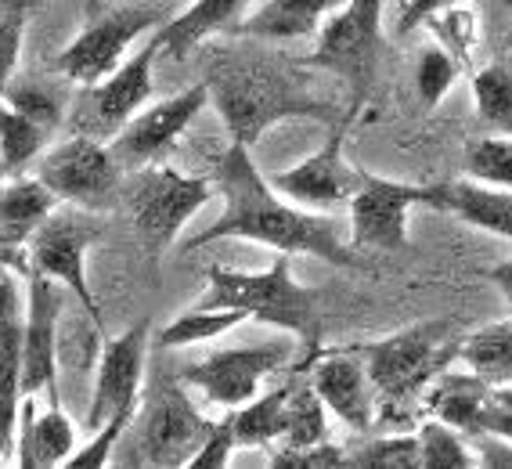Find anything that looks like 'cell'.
Masks as SVG:
<instances>
[{
	"mask_svg": "<svg viewBox=\"0 0 512 469\" xmlns=\"http://www.w3.org/2000/svg\"><path fill=\"white\" fill-rule=\"evenodd\" d=\"M210 181L224 199V210L210 228H202L199 235L184 242V249H206L220 239H246L275 249V253H289V257L307 253V257H318L343 271L368 267V260H361V253L350 242L339 239L332 217L285 199L275 184L256 170L249 145L242 141H228V148L213 156Z\"/></svg>",
	"mask_w": 512,
	"mask_h": 469,
	"instance_id": "1",
	"label": "cell"
},
{
	"mask_svg": "<svg viewBox=\"0 0 512 469\" xmlns=\"http://www.w3.org/2000/svg\"><path fill=\"white\" fill-rule=\"evenodd\" d=\"M206 105H210V91H206V80H199L192 87H184L181 94H174V98L152 105V109L134 112L127 127L109 141V152L119 163V170L127 174V170H138V166L159 163Z\"/></svg>",
	"mask_w": 512,
	"mask_h": 469,
	"instance_id": "14",
	"label": "cell"
},
{
	"mask_svg": "<svg viewBox=\"0 0 512 469\" xmlns=\"http://www.w3.org/2000/svg\"><path fill=\"white\" fill-rule=\"evenodd\" d=\"M195 307H228L242 311L249 322L271 325L303 343V354L293 368L307 372L318 361L321 347V296L318 289L303 286L293 278V257L278 253L264 271H235V267L210 264L206 267V293Z\"/></svg>",
	"mask_w": 512,
	"mask_h": 469,
	"instance_id": "4",
	"label": "cell"
},
{
	"mask_svg": "<svg viewBox=\"0 0 512 469\" xmlns=\"http://www.w3.org/2000/svg\"><path fill=\"white\" fill-rule=\"evenodd\" d=\"M22 4H26V8L33 11V8H40V4H44V0H22Z\"/></svg>",
	"mask_w": 512,
	"mask_h": 469,
	"instance_id": "46",
	"label": "cell"
},
{
	"mask_svg": "<svg viewBox=\"0 0 512 469\" xmlns=\"http://www.w3.org/2000/svg\"><path fill=\"white\" fill-rule=\"evenodd\" d=\"M293 343L289 340H264L249 347H224L206 354L202 361H188L177 368L184 387H195L220 408H242L260 394L267 379L278 376L293 361Z\"/></svg>",
	"mask_w": 512,
	"mask_h": 469,
	"instance_id": "12",
	"label": "cell"
},
{
	"mask_svg": "<svg viewBox=\"0 0 512 469\" xmlns=\"http://www.w3.org/2000/svg\"><path fill=\"white\" fill-rule=\"evenodd\" d=\"M437 184L390 181L372 170H361L350 210V246L357 253H401L408 249V213L415 206H430Z\"/></svg>",
	"mask_w": 512,
	"mask_h": 469,
	"instance_id": "9",
	"label": "cell"
},
{
	"mask_svg": "<svg viewBox=\"0 0 512 469\" xmlns=\"http://www.w3.org/2000/svg\"><path fill=\"white\" fill-rule=\"evenodd\" d=\"M480 433L512 441V383H487L484 405H480Z\"/></svg>",
	"mask_w": 512,
	"mask_h": 469,
	"instance_id": "41",
	"label": "cell"
},
{
	"mask_svg": "<svg viewBox=\"0 0 512 469\" xmlns=\"http://www.w3.org/2000/svg\"><path fill=\"white\" fill-rule=\"evenodd\" d=\"M148 336H152V322L141 318L123 336H112V340L101 343L98 379H94V397L91 408H87V430H98L101 423H109L112 415L138 408L141 387H145Z\"/></svg>",
	"mask_w": 512,
	"mask_h": 469,
	"instance_id": "16",
	"label": "cell"
},
{
	"mask_svg": "<svg viewBox=\"0 0 512 469\" xmlns=\"http://www.w3.org/2000/svg\"><path fill=\"white\" fill-rule=\"evenodd\" d=\"M26 4L22 0H0V98L8 91L15 65L22 55V33H26Z\"/></svg>",
	"mask_w": 512,
	"mask_h": 469,
	"instance_id": "36",
	"label": "cell"
},
{
	"mask_svg": "<svg viewBox=\"0 0 512 469\" xmlns=\"http://www.w3.org/2000/svg\"><path fill=\"white\" fill-rule=\"evenodd\" d=\"M271 466L275 469H339L347 466V455L336 444H303V448H275L271 451Z\"/></svg>",
	"mask_w": 512,
	"mask_h": 469,
	"instance_id": "39",
	"label": "cell"
},
{
	"mask_svg": "<svg viewBox=\"0 0 512 469\" xmlns=\"http://www.w3.org/2000/svg\"><path fill=\"white\" fill-rule=\"evenodd\" d=\"M462 4H469V0H408V4L401 8V33H412V29H419V26H430L437 15L462 8Z\"/></svg>",
	"mask_w": 512,
	"mask_h": 469,
	"instance_id": "42",
	"label": "cell"
},
{
	"mask_svg": "<svg viewBox=\"0 0 512 469\" xmlns=\"http://www.w3.org/2000/svg\"><path fill=\"white\" fill-rule=\"evenodd\" d=\"M249 0H195L177 15V19H166L156 29L159 40V55L174 58H188L195 47H206L213 37H228L238 22L246 19Z\"/></svg>",
	"mask_w": 512,
	"mask_h": 469,
	"instance_id": "22",
	"label": "cell"
},
{
	"mask_svg": "<svg viewBox=\"0 0 512 469\" xmlns=\"http://www.w3.org/2000/svg\"><path fill=\"white\" fill-rule=\"evenodd\" d=\"M487 383L491 379L476 376L473 368H466V372L444 368L426 387V394H422V412L440 419V423L455 426L466 437H476L480 433V405H484Z\"/></svg>",
	"mask_w": 512,
	"mask_h": 469,
	"instance_id": "24",
	"label": "cell"
},
{
	"mask_svg": "<svg viewBox=\"0 0 512 469\" xmlns=\"http://www.w3.org/2000/svg\"><path fill=\"white\" fill-rule=\"evenodd\" d=\"M383 47V0H347L318 29L314 51L303 58V69L332 73L347 83L350 105L365 109L375 87Z\"/></svg>",
	"mask_w": 512,
	"mask_h": 469,
	"instance_id": "7",
	"label": "cell"
},
{
	"mask_svg": "<svg viewBox=\"0 0 512 469\" xmlns=\"http://www.w3.org/2000/svg\"><path fill=\"white\" fill-rule=\"evenodd\" d=\"M458 325L451 318H430L408 329L386 336V340L357 343V354L365 361L368 379L375 387V430L390 426L386 433L415 430L422 423V394L433 379L458 361Z\"/></svg>",
	"mask_w": 512,
	"mask_h": 469,
	"instance_id": "3",
	"label": "cell"
},
{
	"mask_svg": "<svg viewBox=\"0 0 512 469\" xmlns=\"http://www.w3.org/2000/svg\"><path fill=\"white\" fill-rule=\"evenodd\" d=\"M206 91L231 141L249 148L282 120L339 123L350 112H361L357 105L343 109L329 98H318L303 62L278 55L271 47H256V40L242 44V37H228V44L210 47Z\"/></svg>",
	"mask_w": 512,
	"mask_h": 469,
	"instance_id": "2",
	"label": "cell"
},
{
	"mask_svg": "<svg viewBox=\"0 0 512 469\" xmlns=\"http://www.w3.org/2000/svg\"><path fill=\"white\" fill-rule=\"evenodd\" d=\"M0 264H11V260H8V253H4V249H0ZM11 267H15V264H11ZM15 271H19V267H15Z\"/></svg>",
	"mask_w": 512,
	"mask_h": 469,
	"instance_id": "47",
	"label": "cell"
},
{
	"mask_svg": "<svg viewBox=\"0 0 512 469\" xmlns=\"http://www.w3.org/2000/svg\"><path fill=\"white\" fill-rule=\"evenodd\" d=\"M19 271L11 264H0V318L22 314V293H19Z\"/></svg>",
	"mask_w": 512,
	"mask_h": 469,
	"instance_id": "44",
	"label": "cell"
},
{
	"mask_svg": "<svg viewBox=\"0 0 512 469\" xmlns=\"http://www.w3.org/2000/svg\"><path fill=\"white\" fill-rule=\"evenodd\" d=\"M213 419L192 405L184 394V379L177 372L156 368L148 387H141L138 412L112 448L116 466H156L177 469L188 466L199 444L206 441Z\"/></svg>",
	"mask_w": 512,
	"mask_h": 469,
	"instance_id": "5",
	"label": "cell"
},
{
	"mask_svg": "<svg viewBox=\"0 0 512 469\" xmlns=\"http://www.w3.org/2000/svg\"><path fill=\"white\" fill-rule=\"evenodd\" d=\"M58 282L26 271V322H22V397L44 394L58 401Z\"/></svg>",
	"mask_w": 512,
	"mask_h": 469,
	"instance_id": "17",
	"label": "cell"
},
{
	"mask_svg": "<svg viewBox=\"0 0 512 469\" xmlns=\"http://www.w3.org/2000/svg\"><path fill=\"white\" fill-rule=\"evenodd\" d=\"M397 4H401V8H404V4H408V0H397Z\"/></svg>",
	"mask_w": 512,
	"mask_h": 469,
	"instance_id": "49",
	"label": "cell"
},
{
	"mask_svg": "<svg viewBox=\"0 0 512 469\" xmlns=\"http://www.w3.org/2000/svg\"><path fill=\"white\" fill-rule=\"evenodd\" d=\"M98 235H101L98 213L58 203V210L33 231V239L26 246V264L29 271H40L51 282L69 289L83 304V314L101 325L98 300H94L91 282H87V249L98 242Z\"/></svg>",
	"mask_w": 512,
	"mask_h": 469,
	"instance_id": "8",
	"label": "cell"
},
{
	"mask_svg": "<svg viewBox=\"0 0 512 469\" xmlns=\"http://www.w3.org/2000/svg\"><path fill=\"white\" fill-rule=\"evenodd\" d=\"M159 58V40L152 37L138 55H130L127 62H119L109 76H101L98 83H87L80 94V102L73 109V134H87V138L112 141L119 130L127 127L134 112L152 98V65Z\"/></svg>",
	"mask_w": 512,
	"mask_h": 469,
	"instance_id": "13",
	"label": "cell"
},
{
	"mask_svg": "<svg viewBox=\"0 0 512 469\" xmlns=\"http://www.w3.org/2000/svg\"><path fill=\"white\" fill-rule=\"evenodd\" d=\"M347 0H267L231 29L228 37L256 40V44H289V40L318 37L332 11Z\"/></svg>",
	"mask_w": 512,
	"mask_h": 469,
	"instance_id": "21",
	"label": "cell"
},
{
	"mask_svg": "<svg viewBox=\"0 0 512 469\" xmlns=\"http://www.w3.org/2000/svg\"><path fill=\"white\" fill-rule=\"evenodd\" d=\"M300 376V368H285V379L275 383L271 390H260L253 401L242 408H231V423H235L238 448H275L285 433V405L293 394V383Z\"/></svg>",
	"mask_w": 512,
	"mask_h": 469,
	"instance_id": "26",
	"label": "cell"
},
{
	"mask_svg": "<svg viewBox=\"0 0 512 469\" xmlns=\"http://www.w3.org/2000/svg\"><path fill=\"white\" fill-rule=\"evenodd\" d=\"M347 466H361V469H422L419 437H415V430L379 433V437H375V441H368L365 448H357L354 455H347Z\"/></svg>",
	"mask_w": 512,
	"mask_h": 469,
	"instance_id": "33",
	"label": "cell"
},
{
	"mask_svg": "<svg viewBox=\"0 0 512 469\" xmlns=\"http://www.w3.org/2000/svg\"><path fill=\"white\" fill-rule=\"evenodd\" d=\"M307 379L321 394L325 408L354 433L375 430V387L368 379V368L354 347L347 350H321L318 361L307 368Z\"/></svg>",
	"mask_w": 512,
	"mask_h": 469,
	"instance_id": "18",
	"label": "cell"
},
{
	"mask_svg": "<svg viewBox=\"0 0 512 469\" xmlns=\"http://www.w3.org/2000/svg\"><path fill=\"white\" fill-rule=\"evenodd\" d=\"M473 105L476 120L491 134L512 138V69L509 65H484L473 73Z\"/></svg>",
	"mask_w": 512,
	"mask_h": 469,
	"instance_id": "30",
	"label": "cell"
},
{
	"mask_svg": "<svg viewBox=\"0 0 512 469\" xmlns=\"http://www.w3.org/2000/svg\"><path fill=\"white\" fill-rule=\"evenodd\" d=\"M433 210L451 213L458 221L512 242V188H494V184L462 177V181L437 184Z\"/></svg>",
	"mask_w": 512,
	"mask_h": 469,
	"instance_id": "23",
	"label": "cell"
},
{
	"mask_svg": "<svg viewBox=\"0 0 512 469\" xmlns=\"http://www.w3.org/2000/svg\"><path fill=\"white\" fill-rule=\"evenodd\" d=\"M213 195L217 188L210 177L181 174L170 163H148L127 170L119 184V203L134 224L141 249L152 260H159L181 239L184 224L192 221L202 206H210Z\"/></svg>",
	"mask_w": 512,
	"mask_h": 469,
	"instance_id": "6",
	"label": "cell"
},
{
	"mask_svg": "<svg viewBox=\"0 0 512 469\" xmlns=\"http://www.w3.org/2000/svg\"><path fill=\"white\" fill-rule=\"evenodd\" d=\"M329 408L321 401V394L314 390V383L307 379V372H300L285 405V448H303V444H321L329 441Z\"/></svg>",
	"mask_w": 512,
	"mask_h": 469,
	"instance_id": "28",
	"label": "cell"
},
{
	"mask_svg": "<svg viewBox=\"0 0 512 469\" xmlns=\"http://www.w3.org/2000/svg\"><path fill=\"white\" fill-rule=\"evenodd\" d=\"M466 177L494 188H512V138L509 134H487L473 141L466 152Z\"/></svg>",
	"mask_w": 512,
	"mask_h": 469,
	"instance_id": "34",
	"label": "cell"
},
{
	"mask_svg": "<svg viewBox=\"0 0 512 469\" xmlns=\"http://www.w3.org/2000/svg\"><path fill=\"white\" fill-rule=\"evenodd\" d=\"M238 448V437H235V423L228 419H217L206 433V441L199 444V451L192 455L188 469H228L231 466V451Z\"/></svg>",
	"mask_w": 512,
	"mask_h": 469,
	"instance_id": "40",
	"label": "cell"
},
{
	"mask_svg": "<svg viewBox=\"0 0 512 469\" xmlns=\"http://www.w3.org/2000/svg\"><path fill=\"white\" fill-rule=\"evenodd\" d=\"M55 210H58L55 192L37 174L0 184V249L8 253V260L19 271H29L26 246L33 239V231Z\"/></svg>",
	"mask_w": 512,
	"mask_h": 469,
	"instance_id": "19",
	"label": "cell"
},
{
	"mask_svg": "<svg viewBox=\"0 0 512 469\" xmlns=\"http://www.w3.org/2000/svg\"><path fill=\"white\" fill-rule=\"evenodd\" d=\"M361 112H350L347 120L332 123L329 141L307 156L303 163H296L293 170H282V174L267 177L275 184L285 199H293L296 206H307V210H339L347 206L357 192V181H361V166H350L343 156V141H347L350 123L357 120Z\"/></svg>",
	"mask_w": 512,
	"mask_h": 469,
	"instance_id": "15",
	"label": "cell"
},
{
	"mask_svg": "<svg viewBox=\"0 0 512 469\" xmlns=\"http://www.w3.org/2000/svg\"><path fill=\"white\" fill-rule=\"evenodd\" d=\"M15 466L19 469H55L76 451L73 419L58 408V401H47L44 412H37V394L22 397L19 437H15Z\"/></svg>",
	"mask_w": 512,
	"mask_h": 469,
	"instance_id": "20",
	"label": "cell"
},
{
	"mask_svg": "<svg viewBox=\"0 0 512 469\" xmlns=\"http://www.w3.org/2000/svg\"><path fill=\"white\" fill-rule=\"evenodd\" d=\"M22 314L0 318V469L11 462L22 412Z\"/></svg>",
	"mask_w": 512,
	"mask_h": 469,
	"instance_id": "25",
	"label": "cell"
},
{
	"mask_svg": "<svg viewBox=\"0 0 512 469\" xmlns=\"http://www.w3.org/2000/svg\"><path fill=\"white\" fill-rule=\"evenodd\" d=\"M134 412H138V408H127V412L112 415L109 423H101L98 430H94L91 441H87L80 451H73V455L65 459V466H69V469H101V466H109V462H112V448L119 444L123 430H127L130 419H134Z\"/></svg>",
	"mask_w": 512,
	"mask_h": 469,
	"instance_id": "37",
	"label": "cell"
},
{
	"mask_svg": "<svg viewBox=\"0 0 512 469\" xmlns=\"http://www.w3.org/2000/svg\"><path fill=\"white\" fill-rule=\"evenodd\" d=\"M487 278L494 282V289L505 296V304H509L512 311V260H502V264H494L491 271H487Z\"/></svg>",
	"mask_w": 512,
	"mask_h": 469,
	"instance_id": "45",
	"label": "cell"
},
{
	"mask_svg": "<svg viewBox=\"0 0 512 469\" xmlns=\"http://www.w3.org/2000/svg\"><path fill=\"white\" fill-rule=\"evenodd\" d=\"M469 444H473V451H480V455H476V466H484V469H512V441H509V437L476 433V437H469Z\"/></svg>",
	"mask_w": 512,
	"mask_h": 469,
	"instance_id": "43",
	"label": "cell"
},
{
	"mask_svg": "<svg viewBox=\"0 0 512 469\" xmlns=\"http://www.w3.org/2000/svg\"><path fill=\"white\" fill-rule=\"evenodd\" d=\"M242 322H249L242 311H228V307H195L192 311L177 314L174 322L159 332V347H192V343L217 340L224 332L238 329Z\"/></svg>",
	"mask_w": 512,
	"mask_h": 469,
	"instance_id": "32",
	"label": "cell"
},
{
	"mask_svg": "<svg viewBox=\"0 0 512 469\" xmlns=\"http://www.w3.org/2000/svg\"><path fill=\"white\" fill-rule=\"evenodd\" d=\"M170 19L163 8L156 4H119V8H105L98 11L87 26L76 33L65 51L55 58V69L73 83H98L101 76H109L127 47L134 44L138 37L159 29L163 22Z\"/></svg>",
	"mask_w": 512,
	"mask_h": 469,
	"instance_id": "11",
	"label": "cell"
},
{
	"mask_svg": "<svg viewBox=\"0 0 512 469\" xmlns=\"http://www.w3.org/2000/svg\"><path fill=\"white\" fill-rule=\"evenodd\" d=\"M4 174H8V170H4V163H0V177H4Z\"/></svg>",
	"mask_w": 512,
	"mask_h": 469,
	"instance_id": "48",
	"label": "cell"
},
{
	"mask_svg": "<svg viewBox=\"0 0 512 469\" xmlns=\"http://www.w3.org/2000/svg\"><path fill=\"white\" fill-rule=\"evenodd\" d=\"M455 76H458L455 58H451L440 44L426 47L419 58V69H415V87H419L422 105H426V109H437V105L444 102V94L451 91Z\"/></svg>",
	"mask_w": 512,
	"mask_h": 469,
	"instance_id": "35",
	"label": "cell"
},
{
	"mask_svg": "<svg viewBox=\"0 0 512 469\" xmlns=\"http://www.w3.org/2000/svg\"><path fill=\"white\" fill-rule=\"evenodd\" d=\"M37 177L55 192L58 203L91 213L112 210L119 203V184H123V170L112 159L109 141L87 138V134H73L62 145L40 152Z\"/></svg>",
	"mask_w": 512,
	"mask_h": 469,
	"instance_id": "10",
	"label": "cell"
},
{
	"mask_svg": "<svg viewBox=\"0 0 512 469\" xmlns=\"http://www.w3.org/2000/svg\"><path fill=\"white\" fill-rule=\"evenodd\" d=\"M419 437V459L422 469H469L476 466L473 444L466 433H458L455 426L440 423L433 415H422V423L415 426Z\"/></svg>",
	"mask_w": 512,
	"mask_h": 469,
	"instance_id": "31",
	"label": "cell"
},
{
	"mask_svg": "<svg viewBox=\"0 0 512 469\" xmlns=\"http://www.w3.org/2000/svg\"><path fill=\"white\" fill-rule=\"evenodd\" d=\"M4 102H8L11 109L26 112L29 120L40 123L44 130L62 127V105H58V98H51L44 87H37V83H26V87H11V83H8Z\"/></svg>",
	"mask_w": 512,
	"mask_h": 469,
	"instance_id": "38",
	"label": "cell"
},
{
	"mask_svg": "<svg viewBox=\"0 0 512 469\" xmlns=\"http://www.w3.org/2000/svg\"><path fill=\"white\" fill-rule=\"evenodd\" d=\"M51 130H44L40 123H33L26 112L11 109L4 98H0V163L8 174L19 177L29 163H37L40 152H44V141Z\"/></svg>",
	"mask_w": 512,
	"mask_h": 469,
	"instance_id": "29",
	"label": "cell"
},
{
	"mask_svg": "<svg viewBox=\"0 0 512 469\" xmlns=\"http://www.w3.org/2000/svg\"><path fill=\"white\" fill-rule=\"evenodd\" d=\"M458 361L491 383H512V318L466 336L458 347Z\"/></svg>",
	"mask_w": 512,
	"mask_h": 469,
	"instance_id": "27",
	"label": "cell"
}]
</instances>
